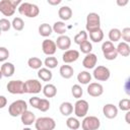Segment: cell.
I'll list each match as a JSON object with an SVG mask.
<instances>
[{"instance_id": "cell-1", "label": "cell", "mask_w": 130, "mask_h": 130, "mask_svg": "<svg viewBox=\"0 0 130 130\" xmlns=\"http://www.w3.org/2000/svg\"><path fill=\"white\" fill-rule=\"evenodd\" d=\"M22 2L20 0H1L0 1V12L5 16H11L14 14L15 9Z\"/></svg>"}, {"instance_id": "cell-2", "label": "cell", "mask_w": 130, "mask_h": 130, "mask_svg": "<svg viewBox=\"0 0 130 130\" xmlns=\"http://www.w3.org/2000/svg\"><path fill=\"white\" fill-rule=\"evenodd\" d=\"M18 12L21 15H24L26 17H36L40 13V9L36 4H31L28 2H22L18 6Z\"/></svg>"}, {"instance_id": "cell-3", "label": "cell", "mask_w": 130, "mask_h": 130, "mask_svg": "<svg viewBox=\"0 0 130 130\" xmlns=\"http://www.w3.org/2000/svg\"><path fill=\"white\" fill-rule=\"evenodd\" d=\"M27 111V104L23 100H16L10 104L8 108V113L11 117L21 116L23 112Z\"/></svg>"}, {"instance_id": "cell-4", "label": "cell", "mask_w": 130, "mask_h": 130, "mask_svg": "<svg viewBox=\"0 0 130 130\" xmlns=\"http://www.w3.org/2000/svg\"><path fill=\"white\" fill-rule=\"evenodd\" d=\"M85 28L88 32H92L101 28V17L98 13L90 12L87 14Z\"/></svg>"}, {"instance_id": "cell-5", "label": "cell", "mask_w": 130, "mask_h": 130, "mask_svg": "<svg viewBox=\"0 0 130 130\" xmlns=\"http://www.w3.org/2000/svg\"><path fill=\"white\" fill-rule=\"evenodd\" d=\"M35 127L37 130H54L56 127V122L50 117H40L36 120Z\"/></svg>"}, {"instance_id": "cell-6", "label": "cell", "mask_w": 130, "mask_h": 130, "mask_svg": "<svg viewBox=\"0 0 130 130\" xmlns=\"http://www.w3.org/2000/svg\"><path fill=\"white\" fill-rule=\"evenodd\" d=\"M101 126V121L98 117L94 116H87L84 117L81 127L83 130H98Z\"/></svg>"}, {"instance_id": "cell-7", "label": "cell", "mask_w": 130, "mask_h": 130, "mask_svg": "<svg viewBox=\"0 0 130 130\" xmlns=\"http://www.w3.org/2000/svg\"><path fill=\"white\" fill-rule=\"evenodd\" d=\"M7 91L12 94H21L24 92V82L21 80H10L6 85Z\"/></svg>"}, {"instance_id": "cell-8", "label": "cell", "mask_w": 130, "mask_h": 130, "mask_svg": "<svg viewBox=\"0 0 130 130\" xmlns=\"http://www.w3.org/2000/svg\"><path fill=\"white\" fill-rule=\"evenodd\" d=\"M89 105L85 100H77L74 104V114L78 118H84L88 112Z\"/></svg>"}, {"instance_id": "cell-9", "label": "cell", "mask_w": 130, "mask_h": 130, "mask_svg": "<svg viewBox=\"0 0 130 130\" xmlns=\"http://www.w3.org/2000/svg\"><path fill=\"white\" fill-rule=\"evenodd\" d=\"M92 75H93L94 79L98 81H107L111 76V72L108 67L101 65L93 69Z\"/></svg>"}, {"instance_id": "cell-10", "label": "cell", "mask_w": 130, "mask_h": 130, "mask_svg": "<svg viewBox=\"0 0 130 130\" xmlns=\"http://www.w3.org/2000/svg\"><path fill=\"white\" fill-rule=\"evenodd\" d=\"M43 90L42 83L37 79H28L24 81V92L25 93H39Z\"/></svg>"}, {"instance_id": "cell-11", "label": "cell", "mask_w": 130, "mask_h": 130, "mask_svg": "<svg viewBox=\"0 0 130 130\" xmlns=\"http://www.w3.org/2000/svg\"><path fill=\"white\" fill-rule=\"evenodd\" d=\"M42 50H43V53L45 55H47V56H53L56 53L57 45H56V43L54 41L49 40V39H46L42 43Z\"/></svg>"}, {"instance_id": "cell-12", "label": "cell", "mask_w": 130, "mask_h": 130, "mask_svg": "<svg viewBox=\"0 0 130 130\" xmlns=\"http://www.w3.org/2000/svg\"><path fill=\"white\" fill-rule=\"evenodd\" d=\"M103 92H104V87L99 82H90L87 86V93L90 96L98 98V96H101Z\"/></svg>"}, {"instance_id": "cell-13", "label": "cell", "mask_w": 130, "mask_h": 130, "mask_svg": "<svg viewBox=\"0 0 130 130\" xmlns=\"http://www.w3.org/2000/svg\"><path fill=\"white\" fill-rule=\"evenodd\" d=\"M79 58V52L77 50H67L62 55V60L64 63H73Z\"/></svg>"}, {"instance_id": "cell-14", "label": "cell", "mask_w": 130, "mask_h": 130, "mask_svg": "<svg viewBox=\"0 0 130 130\" xmlns=\"http://www.w3.org/2000/svg\"><path fill=\"white\" fill-rule=\"evenodd\" d=\"M103 114L108 119H114L118 115V108L113 104H106L103 107Z\"/></svg>"}, {"instance_id": "cell-15", "label": "cell", "mask_w": 130, "mask_h": 130, "mask_svg": "<svg viewBox=\"0 0 130 130\" xmlns=\"http://www.w3.org/2000/svg\"><path fill=\"white\" fill-rule=\"evenodd\" d=\"M56 45H57V48H58V49L67 51V50L70 48V46H71V39H70L68 36H66V35L59 36V37L57 38Z\"/></svg>"}, {"instance_id": "cell-16", "label": "cell", "mask_w": 130, "mask_h": 130, "mask_svg": "<svg viewBox=\"0 0 130 130\" xmlns=\"http://www.w3.org/2000/svg\"><path fill=\"white\" fill-rule=\"evenodd\" d=\"M96 63H98L96 55L93 54V53H90V54H87L84 57V59L82 61V66L84 68H86V69H92V68L95 67Z\"/></svg>"}, {"instance_id": "cell-17", "label": "cell", "mask_w": 130, "mask_h": 130, "mask_svg": "<svg viewBox=\"0 0 130 130\" xmlns=\"http://www.w3.org/2000/svg\"><path fill=\"white\" fill-rule=\"evenodd\" d=\"M14 71H15V67L10 62H4L1 65L0 72H1V75L3 77H10V76H12L14 74Z\"/></svg>"}, {"instance_id": "cell-18", "label": "cell", "mask_w": 130, "mask_h": 130, "mask_svg": "<svg viewBox=\"0 0 130 130\" xmlns=\"http://www.w3.org/2000/svg\"><path fill=\"white\" fill-rule=\"evenodd\" d=\"M20 119H21L22 124L25 126H30L32 123H36V120H37L35 114L28 110L23 112V114L20 116Z\"/></svg>"}, {"instance_id": "cell-19", "label": "cell", "mask_w": 130, "mask_h": 130, "mask_svg": "<svg viewBox=\"0 0 130 130\" xmlns=\"http://www.w3.org/2000/svg\"><path fill=\"white\" fill-rule=\"evenodd\" d=\"M58 15H59V17L62 19V20H64V21H67V20H69L70 18H71V16H72V10H71V8L69 7V6H62V7H60L59 8V10H58Z\"/></svg>"}, {"instance_id": "cell-20", "label": "cell", "mask_w": 130, "mask_h": 130, "mask_svg": "<svg viewBox=\"0 0 130 130\" xmlns=\"http://www.w3.org/2000/svg\"><path fill=\"white\" fill-rule=\"evenodd\" d=\"M59 73L63 78L69 79V78H71L73 76L74 70L70 65H62L60 67V69H59Z\"/></svg>"}, {"instance_id": "cell-21", "label": "cell", "mask_w": 130, "mask_h": 130, "mask_svg": "<svg viewBox=\"0 0 130 130\" xmlns=\"http://www.w3.org/2000/svg\"><path fill=\"white\" fill-rule=\"evenodd\" d=\"M43 93L46 98H54L57 94V88L54 84L48 83L43 87Z\"/></svg>"}, {"instance_id": "cell-22", "label": "cell", "mask_w": 130, "mask_h": 130, "mask_svg": "<svg viewBox=\"0 0 130 130\" xmlns=\"http://www.w3.org/2000/svg\"><path fill=\"white\" fill-rule=\"evenodd\" d=\"M77 81L81 84H89L91 81V74L88 71H80L77 74Z\"/></svg>"}, {"instance_id": "cell-23", "label": "cell", "mask_w": 130, "mask_h": 130, "mask_svg": "<svg viewBox=\"0 0 130 130\" xmlns=\"http://www.w3.org/2000/svg\"><path fill=\"white\" fill-rule=\"evenodd\" d=\"M38 76L43 81H50L53 77V74L49 68H41L38 71Z\"/></svg>"}, {"instance_id": "cell-24", "label": "cell", "mask_w": 130, "mask_h": 130, "mask_svg": "<svg viewBox=\"0 0 130 130\" xmlns=\"http://www.w3.org/2000/svg\"><path fill=\"white\" fill-rule=\"evenodd\" d=\"M117 48V52L118 54H120L121 56L123 57H127L130 55V46L125 43V42H121L118 44V46L116 47Z\"/></svg>"}, {"instance_id": "cell-25", "label": "cell", "mask_w": 130, "mask_h": 130, "mask_svg": "<svg viewBox=\"0 0 130 130\" xmlns=\"http://www.w3.org/2000/svg\"><path fill=\"white\" fill-rule=\"evenodd\" d=\"M59 110H60V113L63 116H69L73 112V105L69 102H64L60 105Z\"/></svg>"}, {"instance_id": "cell-26", "label": "cell", "mask_w": 130, "mask_h": 130, "mask_svg": "<svg viewBox=\"0 0 130 130\" xmlns=\"http://www.w3.org/2000/svg\"><path fill=\"white\" fill-rule=\"evenodd\" d=\"M52 31H53V26H51V25L48 24V23H42V24L39 26V34H40L42 37L47 38V37L51 36Z\"/></svg>"}, {"instance_id": "cell-27", "label": "cell", "mask_w": 130, "mask_h": 130, "mask_svg": "<svg viewBox=\"0 0 130 130\" xmlns=\"http://www.w3.org/2000/svg\"><path fill=\"white\" fill-rule=\"evenodd\" d=\"M27 65L31 69H41L43 66V61L38 57H30L27 60Z\"/></svg>"}, {"instance_id": "cell-28", "label": "cell", "mask_w": 130, "mask_h": 130, "mask_svg": "<svg viewBox=\"0 0 130 130\" xmlns=\"http://www.w3.org/2000/svg\"><path fill=\"white\" fill-rule=\"evenodd\" d=\"M122 38V31L119 28H111L109 31V39L112 43L119 42Z\"/></svg>"}, {"instance_id": "cell-29", "label": "cell", "mask_w": 130, "mask_h": 130, "mask_svg": "<svg viewBox=\"0 0 130 130\" xmlns=\"http://www.w3.org/2000/svg\"><path fill=\"white\" fill-rule=\"evenodd\" d=\"M53 31L58 34V35H60V36H63L66 32V24H65V22L56 21L53 24Z\"/></svg>"}, {"instance_id": "cell-30", "label": "cell", "mask_w": 130, "mask_h": 130, "mask_svg": "<svg viewBox=\"0 0 130 130\" xmlns=\"http://www.w3.org/2000/svg\"><path fill=\"white\" fill-rule=\"evenodd\" d=\"M89 38L93 43H100L104 39V31L102 30V28H100L95 31L89 32Z\"/></svg>"}, {"instance_id": "cell-31", "label": "cell", "mask_w": 130, "mask_h": 130, "mask_svg": "<svg viewBox=\"0 0 130 130\" xmlns=\"http://www.w3.org/2000/svg\"><path fill=\"white\" fill-rule=\"evenodd\" d=\"M66 126L71 129V130H77L79 127H80V122L76 119V118H73V117H69L67 120H66Z\"/></svg>"}, {"instance_id": "cell-32", "label": "cell", "mask_w": 130, "mask_h": 130, "mask_svg": "<svg viewBox=\"0 0 130 130\" xmlns=\"http://www.w3.org/2000/svg\"><path fill=\"white\" fill-rule=\"evenodd\" d=\"M44 64H45V66H46V68L53 69V68L57 67V65H58V60H57V58L54 57V56H49V57H47V58L45 59Z\"/></svg>"}, {"instance_id": "cell-33", "label": "cell", "mask_w": 130, "mask_h": 130, "mask_svg": "<svg viewBox=\"0 0 130 130\" xmlns=\"http://www.w3.org/2000/svg\"><path fill=\"white\" fill-rule=\"evenodd\" d=\"M87 41V34L85 30H80L75 37H74V43L77 45H81L82 43Z\"/></svg>"}, {"instance_id": "cell-34", "label": "cell", "mask_w": 130, "mask_h": 130, "mask_svg": "<svg viewBox=\"0 0 130 130\" xmlns=\"http://www.w3.org/2000/svg\"><path fill=\"white\" fill-rule=\"evenodd\" d=\"M11 23H12V27L15 30H18V31L22 30L23 27H24V22L20 17H14Z\"/></svg>"}, {"instance_id": "cell-35", "label": "cell", "mask_w": 130, "mask_h": 130, "mask_svg": "<svg viewBox=\"0 0 130 130\" xmlns=\"http://www.w3.org/2000/svg\"><path fill=\"white\" fill-rule=\"evenodd\" d=\"M71 93H72V95H73L75 99L80 100V98H81L82 94H83V90H82V88H81V86H80L79 84H74V85L71 87Z\"/></svg>"}, {"instance_id": "cell-36", "label": "cell", "mask_w": 130, "mask_h": 130, "mask_svg": "<svg viewBox=\"0 0 130 130\" xmlns=\"http://www.w3.org/2000/svg\"><path fill=\"white\" fill-rule=\"evenodd\" d=\"M103 54H104L105 59H107V60H109V61L115 60V59L117 58V56H118L117 48L114 47L113 49H111V50H109V51H107V52H105V53H103Z\"/></svg>"}, {"instance_id": "cell-37", "label": "cell", "mask_w": 130, "mask_h": 130, "mask_svg": "<svg viewBox=\"0 0 130 130\" xmlns=\"http://www.w3.org/2000/svg\"><path fill=\"white\" fill-rule=\"evenodd\" d=\"M79 49H80L81 53L87 55V54H90L91 53V51H92V45H91V43L89 41H86V42L82 43L79 46Z\"/></svg>"}, {"instance_id": "cell-38", "label": "cell", "mask_w": 130, "mask_h": 130, "mask_svg": "<svg viewBox=\"0 0 130 130\" xmlns=\"http://www.w3.org/2000/svg\"><path fill=\"white\" fill-rule=\"evenodd\" d=\"M12 26V23L6 19V18H1L0 19V28L2 31H7L10 29V27Z\"/></svg>"}, {"instance_id": "cell-39", "label": "cell", "mask_w": 130, "mask_h": 130, "mask_svg": "<svg viewBox=\"0 0 130 130\" xmlns=\"http://www.w3.org/2000/svg\"><path fill=\"white\" fill-rule=\"evenodd\" d=\"M130 100L129 99H123V100H121L120 102H119V109L121 110V111H129L130 110Z\"/></svg>"}, {"instance_id": "cell-40", "label": "cell", "mask_w": 130, "mask_h": 130, "mask_svg": "<svg viewBox=\"0 0 130 130\" xmlns=\"http://www.w3.org/2000/svg\"><path fill=\"white\" fill-rule=\"evenodd\" d=\"M50 109V102L47 99H41V103L39 105L38 110H40L41 112H47Z\"/></svg>"}, {"instance_id": "cell-41", "label": "cell", "mask_w": 130, "mask_h": 130, "mask_svg": "<svg viewBox=\"0 0 130 130\" xmlns=\"http://www.w3.org/2000/svg\"><path fill=\"white\" fill-rule=\"evenodd\" d=\"M9 57V51L5 47H0V61L4 62Z\"/></svg>"}, {"instance_id": "cell-42", "label": "cell", "mask_w": 130, "mask_h": 130, "mask_svg": "<svg viewBox=\"0 0 130 130\" xmlns=\"http://www.w3.org/2000/svg\"><path fill=\"white\" fill-rule=\"evenodd\" d=\"M122 39L125 43H130V27H125L122 30Z\"/></svg>"}, {"instance_id": "cell-43", "label": "cell", "mask_w": 130, "mask_h": 130, "mask_svg": "<svg viewBox=\"0 0 130 130\" xmlns=\"http://www.w3.org/2000/svg\"><path fill=\"white\" fill-rule=\"evenodd\" d=\"M113 48H114V44L111 41H106L102 45V51H103V53H105V52H107V51H109V50H111Z\"/></svg>"}, {"instance_id": "cell-44", "label": "cell", "mask_w": 130, "mask_h": 130, "mask_svg": "<svg viewBox=\"0 0 130 130\" xmlns=\"http://www.w3.org/2000/svg\"><path fill=\"white\" fill-rule=\"evenodd\" d=\"M41 103V99L38 98V96H32L29 99V105L32 107V108H36L38 109L39 108V105Z\"/></svg>"}, {"instance_id": "cell-45", "label": "cell", "mask_w": 130, "mask_h": 130, "mask_svg": "<svg viewBox=\"0 0 130 130\" xmlns=\"http://www.w3.org/2000/svg\"><path fill=\"white\" fill-rule=\"evenodd\" d=\"M124 90H125L126 94H128L130 96V75L127 77V79L124 82Z\"/></svg>"}, {"instance_id": "cell-46", "label": "cell", "mask_w": 130, "mask_h": 130, "mask_svg": "<svg viewBox=\"0 0 130 130\" xmlns=\"http://www.w3.org/2000/svg\"><path fill=\"white\" fill-rule=\"evenodd\" d=\"M6 104H7L6 98H5L4 95H0V108L3 109V108L6 106Z\"/></svg>"}, {"instance_id": "cell-47", "label": "cell", "mask_w": 130, "mask_h": 130, "mask_svg": "<svg viewBox=\"0 0 130 130\" xmlns=\"http://www.w3.org/2000/svg\"><path fill=\"white\" fill-rule=\"evenodd\" d=\"M48 3H49L50 5L55 6V5L60 4V3H61V0H48Z\"/></svg>"}, {"instance_id": "cell-48", "label": "cell", "mask_w": 130, "mask_h": 130, "mask_svg": "<svg viewBox=\"0 0 130 130\" xmlns=\"http://www.w3.org/2000/svg\"><path fill=\"white\" fill-rule=\"evenodd\" d=\"M125 121H126V123H127V124H129V125H130V110H129V111H127V113L125 114Z\"/></svg>"}, {"instance_id": "cell-49", "label": "cell", "mask_w": 130, "mask_h": 130, "mask_svg": "<svg viewBox=\"0 0 130 130\" xmlns=\"http://www.w3.org/2000/svg\"><path fill=\"white\" fill-rule=\"evenodd\" d=\"M127 4H128V0H124V1L117 0V5H119V6H125Z\"/></svg>"}, {"instance_id": "cell-50", "label": "cell", "mask_w": 130, "mask_h": 130, "mask_svg": "<svg viewBox=\"0 0 130 130\" xmlns=\"http://www.w3.org/2000/svg\"><path fill=\"white\" fill-rule=\"evenodd\" d=\"M22 130H31V129H30V128H28V127H25V128H23Z\"/></svg>"}, {"instance_id": "cell-51", "label": "cell", "mask_w": 130, "mask_h": 130, "mask_svg": "<svg viewBox=\"0 0 130 130\" xmlns=\"http://www.w3.org/2000/svg\"><path fill=\"white\" fill-rule=\"evenodd\" d=\"M129 106H130V105H129Z\"/></svg>"}]
</instances>
